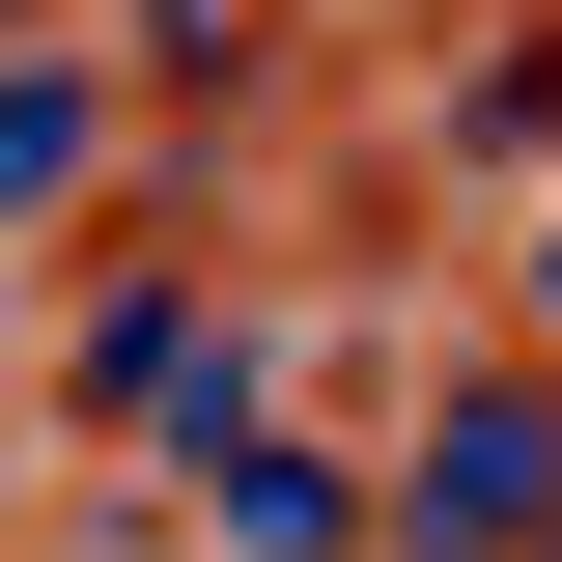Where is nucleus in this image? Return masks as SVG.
Instances as JSON below:
<instances>
[{
  "label": "nucleus",
  "instance_id": "obj_2",
  "mask_svg": "<svg viewBox=\"0 0 562 562\" xmlns=\"http://www.w3.org/2000/svg\"><path fill=\"white\" fill-rule=\"evenodd\" d=\"M85 140H113V85H57V57H0V225H29V198H57V169H85Z\"/></svg>",
  "mask_w": 562,
  "mask_h": 562
},
{
  "label": "nucleus",
  "instance_id": "obj_1",
  "mask_svg": "<svg viewBox=\"0 0 562 562\" xmlns=\"http://www.w3.org/2000/svg\"><path fill=\"white\" fill-rule=\"evenodd\" d=\"M506 535H562V394H535V366L450 394V450L394 479V562H506Z\"/></svg>",
  "mask_w": 562,
  "mask_h": 562
},
{
  "label": "nucleus",
  "instance_id": "obj_4",
  "mask_svg": "<svg viewBox=\"0 0 562 562\" xmlns=\"http://www.w3.org/2000/svg\"><path fill=\"white\" fill-rule=\"evenodd\" d=\"M506 562H562V535H506Z\"/></svg>",
  "mask_w": 562,
  "mask_h": 562
},
{
  "label": "nucleus",
  "instance_id": "obj_3",
  "mask_svg": "<svg viewBox=\"0 0 562 562\" xmlns=\"http://www.w3.org/2000/svg\"><path fill=\"white\" fill-rule=\"evenodd\" d=\"M225 535H254V562H310V535H338V450H254V422H225Z\"/></svg>",
  "mask_w": 562,
  "mask_h": 562
}]
</instances>
